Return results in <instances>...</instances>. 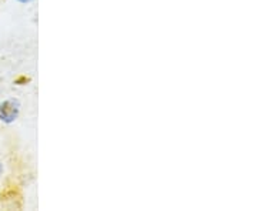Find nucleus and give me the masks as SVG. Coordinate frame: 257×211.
Segmentation results:
<instances>
[{
    "label": "nucleus",
    "mask_w": 257,
    "mask_h": 211,
    "mask_svg": "<svg viewBox=\"0 0 257 211\" xmlns=\"http://www.w3.org/2000/svg\"><path fill=\"white\" fill-rule=\"evenodd\" d=\"M20 101L18 99H8L0 103V121L5 124H12L18 120L20 114Z\"/></svg>",
    "instance_id": "nucleus-1"
},
{
    "label": "nucleus",
    "mask_w": 257,
    "mask_h": 211,
    "mask_svg": "<svg viewBox=\"0 0 257 211\" xmlns=\"http://www.w3.org/2000/svg\"><path fill=\"white\" fill-rule=\"evenodd\" d=\"M28 82H30V79H26V77H20V79H18V80H16V84H19V86H22V83H28Z\"/></svg>",
    "instance_id": "nucleus-2"
},
{
    "label": "nucleus",
    "mask_w": 257,
    "mask_h": 211,
    "mask_svg": "<svg viewBox=\"0 0 257 211\" xmlns=\"http://www.w3.org/2000/svg\"><path fill=\"white\" fill-rule=\"evenodd\" d=\"M18 3L20 5H29V3H32V2H35V0H16Z\"/></svg>",
    "instance_id": "nucleus-3"
},
{
    "label": "nucleus",
    "mask_w": 257,
    "mask_h": 211,
    "mask_svg": "<svg viewBox=\"0 0 257 211\" xmlns=\"http://www.w3.org/2000/svg\"><path fill=\"white\" fill-rule=\"evenodd\" d=\"M3 175V164H2V161H0V177Z\"/></svg>",
    "instance_id": "nucleus-4"
}]
</instances>
